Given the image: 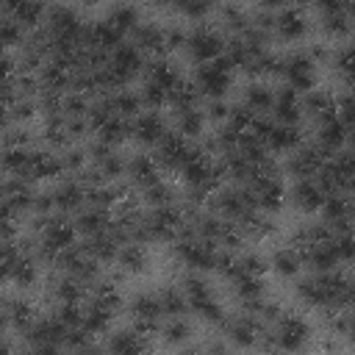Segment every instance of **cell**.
Instances as JSON below:
<instances>
[{
  "label": "cell",
  "instance_id": "9",
  "mask_svg": "<svg viewBox=\"0 0 355 355\" xmlns=\"http://www.w3.org/2000/svg\"><path fill=\"white\" fill-rule=\"evenodd\" d=\"M166 133V122L155 114V111H147V114H139L133 116L130 122V136L141 144H158L161 136Z\"/></svg>",
  "mask_w": 355,
  "mask_h": 355
},
{
  "label": "cell",
  "instance_id": "24",
  "mask_svg": "<svg viewBox=\"0 0 355 355\" xmlns=\"http://www.w3.org/2000/svg\"><path fill=\"white\" fill-rule=\"evenodd\" d=\"M144 191V200H147V205L150 208H161V205H172V189L166 186V183H153V186H147V189H141Z\"/></svg>",
  "mask_w": 355,
  "mask_h": 355
},
{
  "label": "cell",
  "instance_id": "23",
  "mask_svg": "<svg viewBox=\"0 0 355 355\" xmlns=\"http://www.w3.org/2000/svg\"><path fill=\"white\" fill-rule=\"evenodd\" d=\"M3 11H6V17H11L19 28H22V25H36L39 17L44 14V8L36 6V3H8V6H3Z\"/></svg>",
  "mask_w": 355,
  "mask_h": 355
},
{
  "label": "cell",
  "instance_id": "2",
  "mask_svg": "<svg viewBox=\"0 0 355 355\" xmlns=\"http://www.w3.org/2000/svg\"><path fill=\"white\" fill-rule=\"evenodd\" d=\"M230 78H233V64L225 55H219V58L197 67L191 86L200 94H208L211 100H222V94L230 89Z\"/></svg>",
  "mask_w": 355,
  "mask_h": 355
},
{
  "label": "cell",
  "instance_id": "27",
  "mask_svg": "<svg viewBox=\"0 0 355 355\" xmlns=\"http://www.w3.org/2000/svg\"><path fill=\"white\" fill-rule=\"evenodd\" d=\"M58 158H61V166H64V169H80V166H83V161H86V155H83L80 150H75V147H72V150H67V153H64V155H58Z\"/></svg>",
  "mask_w": 355,
  "mask_h": 355
},
{
  "label": "cell",
  "instance_id": "1",
  "mask_svg": "<svg viewBox=\"0 0 355 355\" xmlns=\"http://www.w3.org/2000/svg\"><path fill=\"white\" fill-rule=\"evenodd\" d=\"M275 347L280 355H294V352H302L311 341V327L302 316L297 313H280L275 322H272V330H269Z\"/></svg>",
  "mask_w": 355,
  "mask_h": 355
},
{
  "label": "cell",
  "instance_id": "5",
  "mask_svg": "<svg viewBox=\"0 0 355 355\" xmlns=\"http://www.w3.org/2000/svg\"><path fill=\"white\" fill-rule=\"evenodd\" d=\"M280 78L286 80V86L297 94V92H311L316 83V64L308 58V53H291L288 58H283V69Z\"/></svg>",
  "mask_w": 355,
  "mask_h": 355
},
{
  "label": "cell",
  "instance_id": "6",
  "mask_svg": "<svg viewBox=\"0 0 355 355\" xmlns=\"http://www.w3.org/2000/svg\"><path fill=\"white\" fill-rule=\"evenodd\" d=\"M219 327H222L225 338L233 341L236 347H252L263 324L250 313H236V316H225L219 322Z\"/></svg>",
  "mask_w": 355,
  "mask_h": 355
},
{
  "label": "cell",
  "instance_id": "19",
  "mask_svg": "<svg viewBox=\"0 0 355 355\" xmlns=\"http://www.w3.org/2000/svg\"><path fill=\"white\" fill-rule=\"evenodd\" d=\"M269 263H272V269L280 277H294L300 272V266H302V258H300V252L294 247H280V250L272 252V261Z\"/></svg>",
  "mask_w": 355,
  "mask_h": 355
},
{
  "label": "cell",
  "instance_id": "22",
  "mask_svg": "<svg viewBox=\"0 0 355 355\" xmlns=\"http://www.w3.org/2000/svg\"><path fill=\"white\" fill-rule=\"evenodd\" d=\"M158 333L166 344H183L191 338V324L183 316H169L166 322H158Z\"/></svg>",
  "mask_w": 355,
  "mask_h": 355
},
{
  "label": "cell",
  "instance_id": "21",
  "mask_svg": "<svg viewBox=\"0 0 355 355\" xmlns=\"http://www.w3.org/2000/svg\"><path fill=\"white\" fill-rule=\"evenodd\" d=\"M175 125H178V136H183V139H194V136L202 133L205 116H202V111H197V108L175 111Z\"/></svg>",
  "mask_w": 355,
  "mask_h": 355
},
{
  "label": "cell",
  "instance_id": "16",
  "mask_svg": "<svg viewBox=\"0 0 355 355\" xmlns=\"http://www.w3.org/2000/svg\"><path fill=\"white\" fill-rule=\"evenodd\" d=\"M125 172H128L130 180H133L136 186H141V189H147V186H153V183L161 180V178H158V166H155V161H153L150 155H133L130 161H125Z\"/></svg>",
  "mask_w": 355,
  "mask_h": 355
},
{
  "label": "cell",
  "instance_id": "8",
  "mask_svg": "<svg viewBox=\"0 0 355 355\" xmlns=\"http://www.w3.org/2000/svg\"><path fill=\"white\" fill-rule=\"evenodd\" d=\"M322 164H324V155L316 147H294L286 161V172L297 180H311Z\"/></svg>",
  "mask_w": 355,
  "mask_h": 355
},
{
  "label": "cell",
  "instance_id": "10",
  "mask_svg": "<svg viewBox=\"0 0 355 355\" xmlns=\"http://www.w3.org/2000/svg\"><path fill=\"white\" fill-rule=\"evenodd\" d=\"M130 33H133V47L139 53H161V50H166L164 28H158L153 22H139Z\"/></svg>",
  "mask_w": 355,
  "mask_h": 355
},
{
  "label": "cell",
  "instance_id": "20",
  "mask_svg": "<svg viewBox=\"0 0 355 355\" xmlns=\"http://www.w3.org/2000/svg\"><path fill=\"white\" fill-rule=\"evenodd\" d=\"M333 97L327 94V92H319V89H311V92H305V97H302V111H308L316 122L319 119H324L327 114H333Z\"/></svg>",
  "mask_w": 355,
  "mask_h": 355
},
{
  "label": "cell",
  "instance_id": "4",
  "mask_svg": "<svg viewBox=\"0 0 355 355\" xmlns=\"http://www.w3.org/2000/svg\"><path fill=\"white\" fill-rule=\"evenodd\" d=\"M186 53L191 55V61L197 64H208L214 58H219L225 53V39L214 31V28H194L191 33H186V42H183Z\"/></svg>",
  "mask_w": 355,
  "mask_h": 355
},
{
  "label": "cell",
  "instance_id": "3",
  "mask_svg": "<svg viewBox=\"0 0 355 355\" xmlns=\"http://www.w3.org/2000/svg\"><path fill=\"white\" fill-rule=\"evenodd\" d=\"M194 155H197V150L189 147V141H186L183 136L166 130V133L161 136V141L155 144V155H150V158L155 161V166L175 172V169H183Z\"/></svg>",
  "mask_w": 355,
  "mask_h": 355
},
{
  "label": "cell",
  "instance_id": "26",
  "mask_svg": "<svg viewBox=\"0 0 355 355\" xmlns=\"http://www.w3.org/2000/svg\"><path fill=\"white\" fill-rule=\"evenodd\" d=\"M227 114H230V105H227L225 100H208L202 116H211V119H227Z\"/></svg>",
  "mask_w": 355,
  "mask_h": 355
},
{
  "label": "cell",
  "instance_id": "12",
  "mask_svg": "<svg viewBox=\"0 0 355 355\" xmlns=\"http://www.w3.org/2000/svg\"><path fill=\"white\" fill-rule=\"evenodd\" d=\"M50 197H53V208L69 214V211H75V208L83 205L86 191H83V186H80L78 180H61V183L50 191Z\"/></svg>",
  "mask_w": 355,
  "mask_h": 355
},
{
  "label": "cell",
  "instance_id": "17",
  "mask_svg": "<svg viewBox=\"0 0 355 355\" xmlns=\"http://www.w3.org/2000/svg\"><path fill=\"white\" fill-rule=\"evenodd\" d=\"M72 227H75V233H83L86 239L100 236V233H105L111 227V214L108 211H97V208H86V211L78 214Z\"/></svg>",
  "mask_w": 355,
  "mask_h": 355
},
{
  "label": "cell",
  "instance_id": "15",
  "mask_svg": "<svg viewBox=\"0 0 355 355\" xmlns=\"http://www.w3.org/2000/svg\"><path fill=\"white\" fill-rule=\"evenodd\" d=\"M322 202H324V194H322V189L313 183V178L294 183V189H291V205H294V208H300V211H319Z\"/></svg>",
  "mask_w": 355,
  "mask_h": 355
},
{
  "label": "cell",
  "instance_id": "7",
  "mask_svg": "<svg viewBox=\"0 0 355 355\" xmlns=\"http://www.w3.org/2000/svg\"><path fill=\"white\" fill-rule=\"evenodd\" d=\"M269 28L277 33V39H283V42H297V39L305 36L308 22H305V14H302L300 8H286V6H280V8H275Z\"/></svg>",
  "mask_w": 355,
  "mask_h": 355
},
{
  "label": "cell",
  "instance_id": "11",
  "mask_svg": "<svg viewBox=\"0 0 355 355\" xmlns=\"http://www.w3.org/2000/svg\"><path fill=\"white\" fill-rule=\"evenodd\" d=\"M261 144H263V150H272V153H291L294 147H300V130L272 122V128Z\"/></svg>",
  "mask_w": 355,
  "mask_h": 355
},
{
  "label": "cell",
  "instance_id": "25",
  "mask_svg": "<svg viewBox=\"0 0 355 355\" xmlns=\"http://www.w3.org/2000/svg\"><path fill=\"white\" fill-rule=\"evenodd\" d=\"M175 8H178L180 14H186V17H191V19H200L202 14L211 11V6H208V3H200V0H183V3H178Z\"/></svg>",
  "mask_w": 355,
  "mask_h": 355
},
{
  "label": "cell",
  "instance_id": "14",
  "mask_svg": "<svg viewBox=\"0 0 355 355\" xmlns=\"http://www.w3.org/2000/svg\"><path fill=\"white\" fill-rule=\"evenodd\" d=\"M272 103H275V92H272L266 83L252 80V83H247V86H244L241 105H244L252 116H258L261 111H269V108H272Z\"/></svg>",
  "mask_w": 355,
  "mask_h": 355
},
{
  "label": "cell",
  "instance_id": "28",
  "mask_svg": "<svg viewBox=\"0 0 355 355\" xmlns=\"http://www.w3.org/2000/svg\"><path fill=\"white\" fill-rule=\"evenodd\" d=\"M0 355H11V344L3 336H0Z\"/></svg>",
  "mask_w": 355,
  "mask_h": 355
},
{
  "label": "cell",
  "instance_id": "18",
  "mask_svg": "<svg viewBox=\"0 0 355 355\" xmlns=\"http://www.w3.org/2000/svg\"><path fill=\"white\" fill-rule=\"evenodd\" d=\"M155 300L161 305V313H166V316H183L186 308H189L186 297H183V291L178 286H161L155 291Z\"/></svg>",
  "mask_w": 355,
  "mask_h": 355
},
{
  "label": "cell",
  "instance_id": "13",
  "mask_svg": "<svg viewBox=\"0 0 355 355\" xmlns=\"http://www.w3.org/2000/svg\"><path fill=\"white\" fill-rule=\"evenodd\" d=\"M114 261L119 263V272H122V275H139V272L147 269L150 255H147V250H144L141 244L128 241V244H122V247L116 250V258H114Z\"/></svg>",
  "mask_w": 355,
  "mask_h": 355
}]
</instances>
